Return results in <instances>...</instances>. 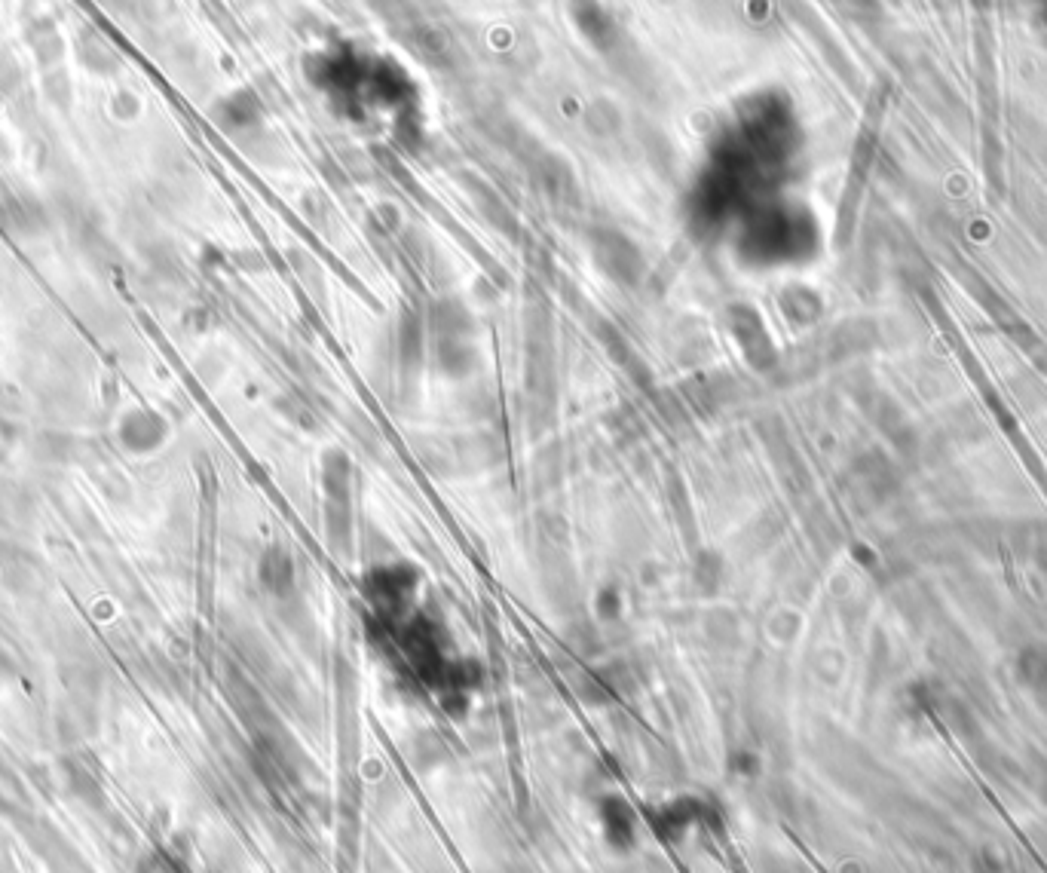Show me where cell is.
<instances>
[{
    "mask_svg": "<svg viewBox=\"0 0 1047 873\" xmlns=\"http://www.w3.org/2000/svg\"><path fill=\"white\" fill-rule=\"evenodd\" d=\"M117 439L132 454H151L169 439V423L154 408H132L117 423Z\"/></svg>",
    "mask_w": 1047,
    "mask_h": 873,
    "instance_id": "1",
    "label": "cell"
},
{
    "mask_svg": "<svg viewBox=\"0 0 1047 873\" xmlns=\"http://www.w3.org/2000/svg\"><path fill=\"white\" fill-rule=\"evenodd\" d=\"M74 53L80 59L83 68H89L92 74H117L120 71V56L114 46L92 28H80L74 37Z\"/></svg>",
    "mask_w": 1047,
    "mask_h": 873,
    "instance_id": "2",
    "label": "cell"
},
{
    "mask_svg": "<svg viewBox=\"0 0 1047 873\" xmlns=\"http://www.w3.org/2000/svg\"><path fill=\"white\" fill-rule=\"evenodd\" d=\"M215 117L227 126V129H239V126H252L258 120V99L248 89L233 92L230 99H224L215 111Z\"/></svg>",
    "mask_w": 1047,
    "mask_h": 873,
    "instance_id": "3",
    "label": "cell"
}]
</instances>
